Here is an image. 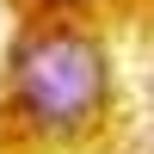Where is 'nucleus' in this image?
I'll return each mask as SVG.
<instances>
[{"mask_svg": "<svg viewBox=\"0 0 154 154\" xmlns=\"http://www.w3.org/2000/svg\"><path fill=\"white\" fill-rule=\"evenodd\" d=\"M37 6H49V12H68V6H93V0H37Z\"/></svg>", "mask_w": 154, "mask_h": 154, "instance_id": "nucleus-2", "label": "nucleus"}, {"mask_svg": "<svg viewBox=\"0 0 154 154\" xmlns=\"http://www.w3.org/2000/svg\"><path fill=\"white\" fill-rule=\"evenodd\" d=\"M111 93L105 43L74 19H37L19 31L6 56V99L31 130L74 136L86 123H99Z\"/></svg>", "mask_w": 154, "mask_h": 154, "instance_id": "nucleus-1", "label": "nucleus"}]
</instances>
